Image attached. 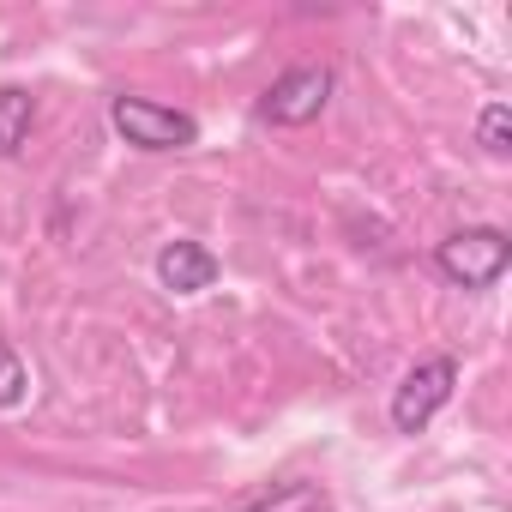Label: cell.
I'll return each mask as SVG.
<instances>
[{"mask_svg":"<svg viewBox=\"0 0 512 512\" xmlns=\"http://www.w3.org/2000/svg\"><path fill=\"white\" fill-rule=\"evenodd\" d=\"M434 266H440V278L458 284V290H494V284L506 278V266H512V241H506V229H494V223H470V229H452V235L434 247Z\"/></svg>","mask_w":512,"mask_h":512,"instance_id":"cell-1","label":"cell"},{"mask_svg":"<svg viewBox=\"0 0 512 512\" xmlns=\"http://www.w3.org/2000/svg\"><path fill=\"white\" fill-rule=\"evenodd\" d=\"M109 127H115L133 151H187V145H199V121H193L187 109H169V103L133 97V91L109 97Z\"/></svg>","mask_w":512,"mask_h":512,"instance_id":"cell-2","label":"cell"},{"mask_svg":"<svg viewBox=\"0 0 512 512\" xmlns=\"http://www.w3.org/2000/svg\"><path fill=\"white\" fill-rule=\"evenodd\" d=\"M332 91H338L332 67L326 61H302V67H290V73H278L266 85L260 121H272V127H308V121H320V109L332 103Z\"/></svg>","mask_w":512,"mask_h":512,"instance_id":"cell-3","label":"cell"},{"mask_svg":"<svg viewBox=\"0 0 512 512\" xmlns=\"http://www.w3.org/2000/svg\"><path fill=\"white\" fill-rule=\"evenodd\" d=\"M452 386H458V362H452V356L416 362V368L398 380V392H392V428H398V434H422V428L452 404Z\"/></svg>","mask_w":512,"mask_h":512,"instance_id":"cell-4","label":"cell"},{"mask_svg":"<svg viewBox=\"0 0 512 512\" xmlns=\"http://www.w3.org/2000/svg\"><path fill=\"white\" fill-rule=\"evenodd\" d=\"M217 253L205 247V241H169L163 253H157V284L169 290V296H205L211 284H217Z\"/></svg>","mask_w":512,"mask_h":512,"instance_id":"cell-5","label":"cell"},{"mask_svg":"<svg viewBox=\"0 0 512 512\" xmlns=\"http://www.w3.org/2000/svg\"><path fill=\"white\" fill-rule=\"evenodd\" d=\"M37 127V97L25 85H0V157H13Z\"/></svg>","mask_w":512,"mask_h":512,"instance_id":"cell-6","label":"cell"},{"mask_svg":"<svg viewBox=\"0 0 512 512\" xmlns=\"http://www.w3.org/2000/svg\"><path fill=\"white\" fill-rule=\"evenodd\" d=\"M235 512H326V488L320 482H272L266 494L241 500Z\"/></svg>","mask_w":512,"mask_h":512,"instance_id":"cell-7","label":"cell"},{"mask_svg":"<svg viewBox=\"0 0 512 512\" xmlns=\"http://www.w3.org/2000/svg\"><path fill=\"white\" fill-rule=\"evenodd\" d=\"M476 145L488 157H512V103H488L476 115Z\"/></svg>","mask_w":512,"mask_h":512,"instance_id":"cell-8","label":"cell"},{"mask_svg":"<svg viewBox=\"0 0 512 512\" xmlns=\"http://www.w3.org/2000/svg\"><path fill=\"white\" fill-rule=\"evenodd\" d=\"M25 392H31V368H25V356H19L13 344H0V410H19Z\"/></svg>","mask_w":512,"mask_h":512,"instance_id":"cell-9","label":"cell"}]
</instances>
